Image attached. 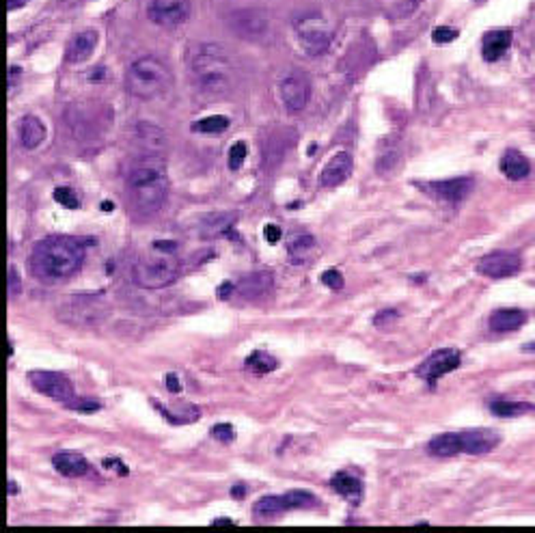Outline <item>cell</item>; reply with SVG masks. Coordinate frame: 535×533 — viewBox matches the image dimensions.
Listing matches in <instances>:
<instances>
[{
  "instance_id": "obj_1",
  "label": "cell",
  "mask_w": 535,
  "mask_h": 533,
  "mask_svg": "<svg viewBox=\"0 0 535 533\" xmlns=\"http://www.w3.org/2000/svg\"><path fill=\"white\" fill-rule=\"evenodd\" d=\"M169 173L167 165L158 153H145L138 158L126 181V205L134 220H147L167 201Z\"/></svg>"
},
{
  "instance_id": "obj_2",
  "label": "cell",
  "mask_w": 535,
  "mask_h": 533,
  "mask_svg": "<svg viewBox=\"0 0 535 533\" xmlns=\"http://www.w3.org/2000/svg\"><path fill=\"white\" fill-rule=\"evenodd\" d=\"M84 244L78 238L50 236L35 244L29 268L35 279L43 283H59L78 272L84 262Z\"/></svg>"
},
{
  "instance_id": "obj_3",
  "label": "cell",
  "mask_w": 535,
  "mask_h": 533,
  "mask_svg": "<svg viewBox=\"0 0 535 533\" xmlns=\"http://www.w3.org/2000/svg\"><path fill=\"white\" fill-rule=\"evenodd\" d=\"M188 67L203 96H227L236 80V65L218 43H195L188 50Z\"/></svg>"
},
{
  "instance_id": "obj_4",
  "label": "cell",
  "mask_w": 535,
  "mask_h": 533,
  "mask_svg": "<svg viewBox=\"0 0 535 533\" xmlns=\"http://www.w3.org/2000/svg\"><path fill=\"white\" fill-rule=\"evenodd\" d=\"M177 244L169 240L153 242L134 266V283L145 290H160L171 285L179 276V257L175 253Z\"/></svg>"
},
{
  "instance_id": "obj_5",
  "label": "cell",
  "mask_w": 535,
  "mask_h": 533,
  "mask_svg": "<svg viewBox=\"0 0 535 533\" xmlns=\"http://www.w3.org/2000/svg\"><path fill=\"white\" fill-rule=\"evenodd\" d=\"M171 80V72L165 63L153 57H143L128 67L126 89L138 100H153L167 93Z\"/></svg>"
},
{
  "instance_id": "obj_6",
  "label": "cell",
  "mask_w": 535,
  "mask_h": 533,
  "mask_svg": "<svg viewBox=\"0 0 535 533\" xmlns=\"http://www.w3.org/2000/svg\"><path fill=\"white\" fill-rule=\"evenodd\" d=\"M296 35H298L302 50L313 54V57L326 52L329 45H331V39H333V35H331L326 22H324L322 15L302 17L296 24Z\"/></svg>"
},
{
  "instance_id": "obj_7",
  "label": "cell",
  "mask_w": 535,
  "mask_h": 533,
  "mask_svg": "<svg viewBox=\"0 0 535 533\" xmlns=\"http://www.w3.org/2000/svg\"><path fill=\"white\" fill-rule=\"evenodd\" d=\"M29 382L33 384V389H37L41 396L52 398L59 402H67L76 398L74 396V384L65 374L61 372H48V369H35V372L29 374Z\"/></svg>"
},
{
  "instance_id": "obj_8",
  "label": "cell",
  "mask_w": 535,
  "mask_h": 533,
  "mask_svg": "<svg viewBox=\"0 0 535 533\" xmlns=\"http://www.w3.org/2000/svg\"><path fill=\"white\" fill-rule=\"evenodd\" d=\"M147 15L158 27H179L190 15V0H151Z\"/></svg>"
},
{
  "instance_id": "obj_9",
  "label": "cell",
  "mask_w": 535,
  "mask_h": 533,
  "mask_svg": "<svg viewBox=\"0 0 535 533\" xmlns=\"http://www.w3.org/2000/svg\"><path fill=\"white\" fill-rule=\"evenodd\" d=\"M460 367V352L453 347H445V350L432 352L421 365L416 367V376L423 378L430 386L436 384L438 378H443L445 374L453 372Z\"/></svg>"
},
{
  "instance_id": "obj_10",
  "label": "cell",
  "mask_w": 535,
  "mask_h": 533,
  "mask_svg": "<svg viewBox=\"0 0 535 533\" xmlns=\"http://www.w3.org/2000/svg\"><path fill=\"white\" fill-rule=\"evenodd\" d=\"M520 255L514 250H495L479 260L477 272L490 279H505L520 270Z\"/></svg>"
},
{
  "instance_id": "obj_11",
  "label": "cell",
  "mask_w": 535,
  "mask_h": 533,
  "mask_svg": "<svg viewBox=\"0 0 535 533\" xmlns=\"http://www.w3.org/2000/svg\"><path fill=\"white\" fill-rule=\"evenodd\" d=\"M311 96V87L309 80L302 72H292L281 80V98L287 106V110L298 112L307 106Z\"/></svg>"
},
{
  "instance_id": "obj_12",
  "label": "cell",
  "mask_w": 535,
  "mask_h": 533,
  "mask_svg": "<svg viewBox=\"0 0 535 533\" xmlns=\"http://www.w3.org/2000/svg\"><path fill=\"white\" fill-rule=\"evenodd\" d=\"M425 193L440 201L458 203L473 190V179L471 177H455V179H443V181H432L428 186H423Z\"/></svg>"
},
{
  "instance_id": "obj_13",
  "label": "cell",
  "mask_w": 535,
  "mask_h": 533,
  "mask_svg": "<svg viewBox=\"0 0 535 533\" xmlns=\"http://www.w3.org/2000/svg\"><path fill=\"white\" fill-rule=\"evenodd\" d=\"M352 173V156L347 151H337L324 167L319 181L324 188H335L339 183H343Z\"/></svg>"
},
{
  "instance_id": "obj_14",
  "label": "cell",
  "mask_w": 535,
  "mask_h": 533,
  "mask_svg": "<svg viewBox=\"0 0 535 533\" xmlns=\"http://www.w3.org/2000/svg\"><path fill=\"white\" fill-rule=\"evenodd\" d=\"M460 438H462V451L473 453V456L492 451L501 440V436L495 430H467L460 434Z\"/></svg>"
},
{
  "instance_id": "obj_15",
  "label": "cell",
  "mask_w": 535,
  "mask_h": 533,
  "mask_svg": "<svg viewBox=\"0 0 535 533\" xmlns=\"http://www.w3.org/2000/svg\"><path fill=\"white\" fill-rule=\"evenodd\" d=\"M96 45H98V33L96 31L89 29V31H82V33L74 35L72 41H69V45H67V52H65L67 63L76 65V63L86 61L93 54V50H96Z\"/></svg>"
},
{
  "instance_id": "obj_16",
  "label": "cell",
  "mask_w": 535,
  "mask_h": 533,
  "mask_svg": "<svg viewBox=\"0 0 535 533\" xmlns=\"http://www.w3.org/2000/svg\"><path fill=\"white\" fill-rule=\"evenodd\" d=\"M17 134H20L22 147L37 149V147L45 141V126L41 123L39 117H35V114H27V117L20 119Z\"/></svg>"
},
{
  "instance_id": "obj_17",
  "label": "cell",
  "mask_w": 535,
  "mask_h": 533,
  "mask_svg": "<svg viewBox=\"0 0 535 533\" xmlns=\"http://www.w3.org/2000/svg\"><path fill=\"white\" fill-rule=\"evenodd\" d=\"M272 285H274V279L270 272H255L244 276L238 285V292L246 300H257V298H264L272 290Z\"/></svg>"
},
{
  "instance_id": "obj_18",
  "label": "cell",
  "mask_w": 535,
  "mask_h": 533,
  "mask_svg": "<svg viewBox=\"0 0 535 533\" xmlns=\"http://www.w3.org/2000/svg\"><path fill=\"white\" fill-rule=\"evenodd\" d=\"M52 467L67 477H80L89 471V462L78 451H59L52 458Z\"/></svg>"
},
{
  "instance_id": "obj_19",
  "label": "cell",
  "mask_w": 535,
  "mask_h": 533,
  "mask_svg": "<svg viewBox=\"0 0 535 533\" xmlns=\"http://www.w3.org/2000/svg\"><path fill=\"white\" fill-rule=\"evenodd\" d=\"M511 45V31H490L485 37H483V43H481V52H483V59L485 61H499Z\"/></svg>"
},
{
  "instance_id": "obj_20",
  "label": "cell",
  "mask_w": 535,
  "mask_h": 533,
  "mask_svg": "<svg viewBox=\"0 0 535 533\" xmlns=\"http://www.w3.org/2000/svg\"><path fill=\"white\" fill-rule=\"evenodd\" d=\"M331 488L337 493V495H341L343 499H347L350 503H359L361 499H363V490H365V486H363V481L359 479V477H354V475H347V473H335L333 475V479H331Z\"/></svg>"
},
{
  "instance_id": "obj_21",
  "label": "cell",
  "mask_w": 535,
  "mask_h": 533,
  "mask_svg": "<svg viewBox=\"0 0 535 533\" xmlns=\"http://www.w3.org/2000/svg\"><path fill=\"white\" fill-rule=\"evenodd\" d=\"M501 173L507 179H525L531 173V162L516 149H507L501 158Z\"/></svg>"
},
{
  "instance_id": "obj_22",
  "label": "cell",
  "mask_w": 535,
  "mask_h": 533,
  "mask_svg": "<svg viewBox=\"0 0 535 533\" xmlns=\"http://www.w3.org/2000/svg\"><path fill=\"white\" fill-rule=\"evenodd\" d=\"M134 130H136L138 145H141L143 149H147V153H158V151L165 149L167 138H165V132H162L158 126L143 121V123H138Z\"/></svg>"
},
{
  "instance_id": "obj_23",
  "label": "cell",
  "mask_w": 535,
  "mask_h": 533,
  "mask_svg": "<svg viewBox=\"0 0 535 533\" xmlns=\"http://www.w3.org/2000/svg\"><path fill=\"white\" fill-rule=\"evenodd\" d=\"M525 322H527V313L520 309H499L490 315V331L511 333V331H518Z\"/></svg>"
},
{
  "instance_id": "obj_24",
  "label": "cell",
  "mask_w": 535,
  "mask_h": 533,
  "mask_svg": "<svg viewBox=\"0 0 535 533\" xmlns=\"http://www.w3.org/2000/svg\"><path fill=\"white\" fill-rule=\"evenodd\" d=\"M162 414H165V419L169 423H175V426H183V423H193L199 419V408L195 404H171V408H167L165 404H160L158 400L151 402Z\"/></svg>"
},
{
  "instance_id": "obj_25",
  "label": "cell",
  "mask_w": 535,
  "mask_h": 533,
  "mask_svg": "<svg viewBox=\"0 0 535 533\" xmlns=\"http://www.w3.org/2000/svg\"><path fill=\"white\" fill-rule=\"evenodd\" d=\"M234 220H236V214H234V212L207 214V216L201 218V223H199V234H201V238H216V236H223L225 231L231 229Z\"/></svg>"
},
{
  "instance_id": "obj_26",
  "label": "cell",
  "mask_w": 535,
  "mask_h": 533,
  "mask_svg": "<svg viewBox=\"0 0 535 533\" xmlns=\"http://www.w3.org/2000/svg\"><path fill=\"white\" fill-rule=\"evenodd\" d=\"M289 509H294V507H292V501H289V497L285 493L281 497H274V495L262 497L257 503H255L253 512H255V516H257V518H274L278 514L289 512Z\"/></svg>"
},
{
  "instance_id": "obj_27",
  "label": "cell",
  "mask_w": 535,
  "mask_h": 533,
  "mask_svg": "<svg viewBox=\"0 0 535 533\" xmlns=\"http://www.w3.org/2000/svg\"><path fill=\"white\" fill-rule=\"evenodd\" d=\"M430 453L432 456H438V458H449V456H455L462 451V438L460 434H438L430 440L428 445Z\"/></svg>"
},
{
  "instance_id": "obj_28",
  "label": "cell",
  "mask_w": 535,
  "mask_h": 533,
  "mask_svg": "<svg viewBox=\"0 0 535 533\" xmlns=\"http://www.w3.org/2000/svg\"><path fill=\"white\" fill-rule=\"evenodd\" d=\"M287 250H289L287 257H289L292 264H296V266L305 264V262H309L311 253L315 250V238H313V236H298V238L289 244Z\"/></svg>"
},
{
  "instance_id": "obj_29",
  "label": "cell",
  "mask_w": 535,
  "mask_h": 533,
  "mask_svg": "<svg viewBox=\"0 0 535 533\" xmlns=\"http://www.w3.org/2000/svg\"><path fill=\"white\" fill-rule=\"evenodd\" d=\"M244 365H246V369H250V372H255V374H270V372H274L278 363L268 352H253V354H248Z\"/></svg>"
},
{
  "instance_id": "obj_30",
  "label": "cell",
  "mask_w": 535,
  "mask_h": 533,
  "mask_svg": "<svg viewBox=\"0 0 535 533\" xmlns=\"http://www.w3.org/2000/svg\"><path fill=\"white\" fill-rule=\"evenodd\" d=\"M490 410L497 416H520V414L533 412L535 408L533 404H527V402H492Z\"/></svg>"
},
{
  "instance_id": "obj_31",
  "label": "cell",
  "mask_w": 535,
  "mask_h": 533,
  "mask_svg": "<svg viewBox=\"0 0 535 533\" xmlns=\"http://www.w3.org/2000/svg\"><path fill=\"white\" fill-rule=\"evenodd\" d=\"M229 128V119L223 117V114H212V117H205L193 123V130L199 134H220Z\"/></svg>"
},
{
  "instance_id": "obj_32",
  "label": "cell",
  "mask_w": 535,
  "mask_h": 533,
  "mask_svg": "<svg viewBox=\"0 0 535 533\" xmlns=\"http://www.w3.org/2000/svg\"><path fill=\"white\" fill-rule=\"evenodd\" d=\"M54 201L59 205L67 207V210H78L80 207V199L76 197V193L72 188H67V186H59L54 190Z\"/></svg>"
},
{
  "instance_id": "obj_33",
  "label": "cell",
  "mask_w": 535,
  "mask_h": 533,
  "mask_svg": "<svg viewBox=\"0 0 535 533\" xmlns=\"http://www.w3.org/2000/svg\"><path fill=\"white\" fill-rule=\"evenodd\" d=\"M246 153H248V147H246V143L238 141V143H234V145H231V149H229V169H231V171H238V169L244 165Z\"/></svg>"
},
{
  "instance_id": "obj_34",
  "label": "cell",
  "mask_w": 535,
  "mask_h": 533,
  "mask_svg": "<svg viewBox=\"0 0 535 533\" xmlns=\"http://www.w3.org/2000/svg\"><path fill=\"white\" fill-rule=\"evenodd\" d=\"M65 408H72V410H78V412H96V410H100V402L72 398V400L65 402Z\"/></svg>"
},
{
  "instance_id": "obj_35",
  "label": "cell",
  "mask_w": 535,
  "mask_h": 533,
  "mask_svg": "<svg viewBox=\"0 0 535 533\" xmlns=\"http://www.w3.org/2000/svg\"><path fill=\"white\" fill-rule=\"evenodd\" d=\"M212 436L216 440H220V443H231V440L236 438V430H234V426H231V423H216L212 428Z\"/></svg>"
},
{
  "instance_id": "obj_36",
  "label": "cell",
  "mask_w": 535,
  "mask_h": 533,
  "mask_svg": "<svg viewBox=\"0 0 535 533\" xmlns=\"http://www.w3.org/2000/svg\"><path fill=\"white\" fill-rule=\"evenodd\" d=\"M322 283L324 285H329L331 290H343V276H341V272L337 270V268H331V270H326V272H324L322 274Z\"/></svg>"
},
{
  "instance_id": "obj_37",
  "label": "cell",
  "mask_w": 535,
  "mask_h": 533,
  "mask_svg": "<svg viewBox=\"0 0 535 533\" xmlns=\"http://www.w3.org/2000/svg\"><path fill=\"white\" fill-rule=\"evenodd\" d=\"M432 37H434L436 43H449V41H453V39L458 37V31L447 29V27H438V29L432 33Z\"/></svg>"
},
{
  "instance_id": "obj_38",
  "label": "cell",
  "mask_w": 535,
  "mask_h": 533,
  "mask_svg": "<svg viewBox=\"0 0 535 533\" xmlns=\"http://www.w3.org/2000/svg\"><path fill=\"white\" fill-rule=\"evenodd\" d=\"M281 236H283V231L278 225H266L264 227V238H266L268 244H276L278 240H281Z\"/></svg>"
},
{
  "instance_id": "obj_39",
  "label": "cell",
  "mask_w": 535,
  "mask_h": 533,
  "mask_svg": "<svg viewBox=\"0 0 535 533\" xmlns=\"http://www.w3.org/2000/svg\"><path fill=\"white\" fill-rule=\"evenodd\" d=\"M7 274H9V296L13 298V296H17L20 294V276H17V272H15V266H9V270H7Z\"/></svg>"
},
{
  "instance_id": "obj_40",
  "label": "cell",
  "mask_w": 535,
  "mask_h": 533,
  "mask_svg": "<svg viewBox=\"0 0 535 533\" xmlns=\"http://www.w3.org/2000/svg\"><path fill=\"white\" fill-rule=\"evenodd\" d=\"M104 467L114 469V471L121 473V475H128V467L123 465V462H121L119 458H106V460H104Z\"/></svg>"
},
{
  "instance_id": "obj_41",
  "label": "cell",
  "mask_w": 535,
  "mask_h": 533,
  "mask_svg": "<svg viewBox=\"0 0 535 533\" xmlns=\"http://www.w3.org/2000/svg\"><path fill=\"white\" fill-rule=\"evenodd\" d=\"M165 382H167V386H169L171 393H179V391H181V384H179V380H177V374H167Z\"/></svg>"
},
{
  "instance_id": "obj_42",
  "label": "cell",
  "mask_w": 535,
  "mask_h": 533,
  "mask_svg": "<svg viewBox=\"0 0 535 533\" xmlns=\"http://www.w3.org/2000/svg\"><path fill=\"white\" fill-rule=\"evenodd\" d=\"M236 290V285L234 283H231V281H225V283H220V287H218V298H229L231 296V292H234Z\"/></svg>"
},
{
  "instance_id": "obj_43",
  "label": "cell",
  "mask_w": 535,
  "mask_h": 533,
  "mask_svg": "<svg viewBox=\"0 0 535 533\" xmlns=\"http://www.w3.org/2000/svg\"><path fill=\"white\" fill-rule=\"evenodd\" d=\"M27 3H31V0H7V9L15 11V9H22Z\"/></svg>"
},
{
  "instance_id": "obj_44",
  "label": "cell",
  "mask_w": 535,
  "mask_h": 533,
  "mask_svg": "<svg viewBox=\"0 0 535 533\" xmlns=\"http://www.w3.org/2000/svg\"><path fill=\"white\" fill-rule=\"evenodd\" d=\"M386 317H398V311H382V313H378L376 315V324L386 322Z\"/></svg>"
},
{
  "instance_id": "obj_45",
  "label": "cell",
  "mask_w": 535,
  "mask_h": 533,
  "mask_svg": "<svg viewBox=\"0 0 535 533\" xmlns=\"http://www.w3.org/2000/svg\"><path fill=\"white\" fill-rule=\"evenodd\" d=\"M246 493H244V486H236V488L234 490H231V497H234V499H242Z\"/></svg>"
},
{
  "instance_id": "obj_46",
  "label": "cell",
  "mask_w": 535,
  "mask_h": 533,
  "mask_svg": "<svg viewBox=\"0 0 535 533\" xmlns=\"http://www.w3.org/2000/svg\"><path fill=\"white\" fill-rule=\"evenodd\" d=\"M9 495H17V483H13V479H9Z\"/></svg>"
},
{
  "instance_id": "obj_47",
  "label": "cell",
  "mask_w": 535,
  "mask_h": 533,
  "mask_svg": "<svg viewBox=\"0 0 535 533\" xmlns=\"http://www.w3.org/2000/svg\"><path fill=\"white\" fill-rule=\"evenodd\" d=\"M214 525H234V520H229V518H216Z\"/></svg>"
},
{
  "instance_id": "obj_48",
  "label": "cell",
  "mask_w": 535,
  "mask_h": 533,
  "mask_svg": "<svg viewBox=\"0 0 535 533\" xmlns=\"http://www.w3.org/2000/svg\"><path fill=\"white\" fill-rule=\"evenodd\" d=\"M527 350H535V343H529V345H527Z\"/></svg>"
}]
</instances>
